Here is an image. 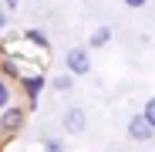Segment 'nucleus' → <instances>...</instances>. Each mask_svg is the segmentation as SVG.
<instances>
[{
	"label": "nucleus",
	"instance_id": "obj_1",
	"mask_svg": "<svg viewBox=\"0 0 155 152\" xmlns=\"http://www.w3.org/2000/svg\"><path fill=\"white\" fill-rule=\"evenodd\" d=\"M64 64H68L71 74H88V71H91V54H88V47H71L68 58H64Z\"/></svg>",
	"mask_w": 155,
	"mask_h": 152
},
{
	"label": "nucleus",
	"instance_id": "obj_2",
	"mask_svg": "<svg viewBox=\"0 0 155 152\" xmlns=\"http://www.w3.org/2000/svg\"><path fill=\"white\" fill-rule=\"evenodd\" d=\"M152 135H155V129H152V122L145 118V112L132 115V122H128V139H135V142H148Z\"/></svg>",
	"mask_w": 155,
	"mask_h": 152
},
{
	"label": "nucleus",
	"instance_id": "obj_3",
	"mask_svg": "<svg viewBox=\"0 0 155 152\" xmlns=\"http://www.w3.org/2000/svg\"><path fill=\"white\" fill-rule=\"evenodd\" d=\"M64 129L68 132H81L84 129V108H68L64 112Z\"/></svg>",
	"mask_w": 155,
	"mask_h": 152
},
{
	"label": "nucleus",
	"instance_id": "obj_4",
	"mask_svg": "<svg viewBox=\"0 0 155 152\" xmlns=\"http://www.w3.org/2000/svg\"><path fill=\"white\" fill-rule=\"evenodd\" d=\"M20 122H24V112H20V108H10V112L0 115V129H4V132H14V129H20Z\"/></svg>",
	"mask_w": 155,
	"mask_h": 152
},
{
	"label": "nucleus",
	"instance_id": "obj_5",
	"mask_svg": "<svg viewBox=\"0 0 155 152\" xmlns=\"http://www.w3.org/2000/svg\"><path fill=\"white\" fill-rule=\"evenodd\" d=\"M20 85H24V91H27V95H31V101H34V98L41 95V88H44L47 81H44V74H31V78H24Z\"/></svg>",
	"mask_w": 155,
	"mask_h": 152
},
{
	"label": "nucleus",
	"instance_id": "obj_6",
	"mask_svg": "<svg viewBox=\"0 0 155 152\" xmlns=\"http://www.w3.org/2000/svg\"><path fill=\"white\" fill-rule=\"evenodd\" d=\"M51 85H54L58 91H71L74 88V74L68 71V74H58V78H51Z\"/></svg>",
	"mask_w": 155,
	"mask_h": 152
},
{
	"label": "nucleus",
	"instance_id": "obj_7",
	"mask_svg": "<svg viewBox=\"0 0 155 152\" xmlns=\"http://www.w3.org/2000/svg\"><path fill=\"white\" fill-rule=\"evenodd\" d=\"M108 41H111V27H98L91 34V47H105Z\"/></svg>",
	"mask_w": 155,
	"mask_h": 152
},
{
	"label": "nucleus",
	"instance_id": "obj_8",
	"mask_svg": "<svg viewBox=\"0 0 155 152\" xmlns=\"http://www.w3.org/2000/svg\"><path fill=\"white\" fill-rule=\"evenodd\" d=\"M7 105H10V85L0 78V108H7Z\"/></svg>",
	"mask_w": 155,
	"mask_h": 152
},
{
	"label": "nucleus",
	"instance_id": "obj_9",
	"mask_svg": "<svg viewBox=\"0 0 155 152\" xmlns=\"http://www.w3.org/2000/svg\"><path fill=\"white\" fill-rule=\"evenodd\" d=\"M145 118L152 122V129H155V98H148V101H145Z\"/></svg>",
	"mask_w": 155,
	"mask_h": 152
},
{
	"label": "nucleus",
	"instance_id": "obj_10",
	"mask_svg": "<svg viewBox=\"0 0 155 152\" xmlns=\"http://www.w3.org/2000/svg\"><path fill=\"white\" fill-rule=\"evenodd\" d=\"M27 41H34V44H41V47H47V37H44L41 31H27Z\"/></svg>",
	"mask_w": 155,
	"mask_h": 152
},
{
	"label": "nucleus",
	"instance_id": "obj_11",
	"mask_svg": "<svg viewBox=\"0 0 155 152\" xmlns=\"http://www.w3.org/2000/svg\"><path fill=\"white\" fill-rule=\"evenodd\" d=\"M44 152H64V145H61L58 139H47V145H44Z\"/></svg>",
	"mask_w": 155,
	"mask_h": 152
},
{
	"label": "nucleus",
	"instance_id": "obj_12",
	"mask_svg": "<svg viewBox=\"0 0 155 152\" xmlns=\"http://www.w3.org/2000/svg\"><path fill=\"white\" fill-rule=\"evenodd\" d=\"M121 4H125V7H132V10H138V7L148 4V0H121Z\"/></svg>",
	"mask_w": 155,
	"mask_h": 152
},
{
	"label": "nucleus",
	"instance_id": "obj_13",
	"mask_svg": "<svg viewBox=\"0 0 155 152\" xmlns=\"http://www.w3.org/2000/svg\"><path fill=\"white\" fill-rule=\"evenodd\" d=\"M17 4H20V0H7V7H10V10H14V7H17Z\"/></svg>",
	"mask_w": 155,
	"mask_h": 152
},
{
	"label": "nucleus",
	"instance_id": "obj_14",
	"mask_svg": "<svg viewBox=\"0 0 155 152\" xmlns=\"http://www.w3.org/2000/svg\"><path fill=\"white\" fill-rule=\"evenodd\" d=\"M0 31H4V14H0Z\"/></svg>",
	"mask_w": 155,
	"mask_h": 152
}]
</instances>
